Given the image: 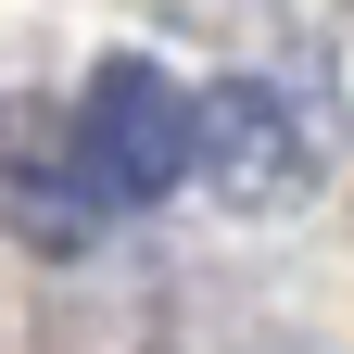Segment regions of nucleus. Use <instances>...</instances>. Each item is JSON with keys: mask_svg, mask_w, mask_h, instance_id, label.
Listing matches in <instances>:
<instances>
[{"mask_svg": "<svg viewBox=\"0 0 354 354\" xmlns=\"http://www.w3.org/2000/svg\"><path fill=\"white\" fill-rule=\"evenodd\" d=\"M190 152H203V102H190L165 64H140V51L88 64L76 165H88V190H102V203H152V190H177V177H190Z\"/></svg>", "mask_w": 354, "mask_h": 354, "instance_id": "f257e3e1", "label": "nucleus"}]
</instances>
